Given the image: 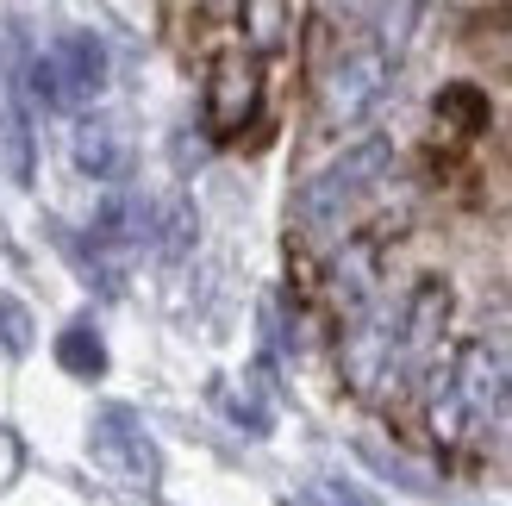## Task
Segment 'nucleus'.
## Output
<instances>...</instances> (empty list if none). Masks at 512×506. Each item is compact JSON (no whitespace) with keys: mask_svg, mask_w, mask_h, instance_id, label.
<instances>
[{"mask_svg":"<svg viewBox=\"0 0 512 506\" xmlns=\"http://www.w3.org/2000/svg\"><path fill=\"white\" fill-rule=\"evenodd\" d=\"M69 157H75V169H88V175H113V163H119V138H113V125H100V119L75 125Z\"/></svg>","mask_w":512,"mask_h":506,"instance_id":"8","label":"nucleus"},{"mask_svg":"<svg viewBox=\"0 0 512 506\" xmlns=\"http://www.w3.org/2000/svg\"><path fill=\"white\" fill-rule=\"evenodd\" d=\"M331 500H338V506H369V500H356L350 488H331Z\"/></svg>","mask_w":512,"mask_h":506,"instance_id":"12","label":"nucleus"},{"mask_svg":"<svg viewBox=\"0 0 512 506\" xmlns=\"http://www.w3.org/2000/svg\"><path fill=\"white\" fill-rule=\"evenodd\" d=\"M331 7L350 13V19H369V13H375V0H331Z\"/></svg>","mask_w":512,"mask_h":506,"instance_id":"11","label":"nucleus"},{"mask_svg":"<svg viewBox=\"0 0 512 506\" xmlns=\"http://www.w3.org/2000/svg\"><path fill=\"white\" fill-rule=\"evenodd\" d=\"M388 163H394V150H388V138H363V144H350L331 169H319L313 182L300 188V225L306 232H338V225L363 207V200L381 188V175H388Z\"/></svg>","mask_w":512,"mask_h":506,"instance_id":"1","label":"nucleus"},{"mask_svg":"<svg viewBox=\"0 0 512 506\" xmlns=\"http://www.w3.org/2000/svg\"><path fill=\"white\" fill-rule=\"evenodd\" d=\"M238 25H244V50H256V57H281V50L294 44L300 0H238Z\"/></svg>","mask_w":512,"mask_h":506,"instance_id":"6","label":"nucleus"},{"mask_svg":"<svg viewBox=\"0 0 512 506\" xmlns=\"http://www.w3.org/2000/svg\"><path fill=\"white\" fill-rule=\"evenodd\" d=\"M0 344H7V350H25V344H32V313L13 307L7 294H0Z\"/></svg>","mask_w":512,"mask_h":506,"instance_id":"10","label":"nucleus"},{"mask_svg":"<svg viewBox=\"0 0 512 506\" xmlns=\"http://www.w3.org/2000/svg\"><path fill=\"white\" fill-rule=\"evenodd\" d=\"M256 107H263V57L256 50H219L207 69V125L213 138L250 132Z\"/></svg>","mask_w":512,"mask_h":506,"instance_id":"4","label":"nucleus"},{"mask_svg":"<svg viewBox=\"0 0 512 506\" xmlns=\"http://www.w3.org/2000/svg\"><path fill=\"white\" fill-rule=\"evenodd\" d=\"M94 450H100V457H107L119 475H132L138 488H150V482H157V450H150V438L138 432V419L125 413V407H107V413H100Z\"/></svg>","mask_w":512,"mask_h":506,"instance_id":"5","label":"nucleus"},{"mask_svg":"<svg viewBox=\"0 0 512 506\" xmlns=\"http://www.w3.org/2000/svg\"><path fill=\"white\" fill-rule=\"evenodd\" d=\"M381 94H388V50L375 38L369 44H344L338 57L319 69V132L363 125Z\"/></svg>","mask_w":512,"mask_h":506,"instance_id":"2","label":"nucleus"},{"mask_svg":"<svg viewBox=\"0 0 512 506\" xmlns=\"http://www.w3.org/2000/svg\"><path fill=\"white\" fill-rule=\"evenodd\" d=\"M57 363L75 369V375H100V369H107V344H100V332L88 319H75L69 332L57 338Z\"/></svg>","mask_w":512,"mask_h":506,"instance_id":"9","label":"nucleus"},{"mask_svg":"<svg viewBox=\"0 0 512 506\" xmlns=\"http://www.w3.org/2000/svg\"><path fill=\"white\" fill-rule=\"evenodd\" d=\"M481 125H488V94L475 82H450L438 94V132L444 138H475Z\"/></svg>","mask_w":512,"mask_h":506,"instance_id":"7","label":"nucleus"},{"mask_svg":"<svg viewBox=\"0 0 512 506\" xmlns=\"http://www.w3.org/2000/svg\"><path fill=\"white\" fill-rule=\"evenodd\" d=\"M25 75H32V88L44 107H88V100L107 88V44H100L94 32H63L57 38V50L50 57H38V63H25Z\"/></svg>","mask_w":512,"mask_h":506,"instance_id":"3","label":"nucleus"}]
</instances>
